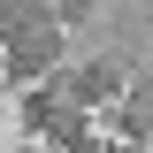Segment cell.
Listing matches in <instances>:
<instances>
[{"mask_svg": "<svg viewBox=\"0 0 153 153\" xmlns=\"http://www.w3.org/2000/svg\"><path fill=\"white\" fill-rule=\"evenodd\" d=\"M0 38H8V69H16V76H38V69L61 61V38H69V31H61L54 16H23L16 31H0Z\"/></svg>", "mask_w": 153, "mask_h": 153, "instance_id": "cell-1", "label": "cell"}, {"mask_svg": "<svg viewBox=\"0 0 153 153\" xmlns=\"http://www.w3.org/2000/svg\"><path fill=\"white\" fill-rule=\"evenodd\" d=\"M61 92H69V107H100V100H123V61H84L76 76H61Z\"/></svg>", "mask_w": 153, "mask_h": 153, "instance_id": "cell-2", "label": "cell"}, {"mask_svg": "<svg viewBox=\"0 0 153 153\" xmlns=\"http://www.w3.org/2000/svg\"><path fill=\"white\" fill-rule=\"evenodd\" d=\"M23 115H31V130H46V138H61L69 153H84V115H76V107H54V92H31Z\"/></svg>", "mask_w": 153, "mask_h": 153, "instance_id": "cell-3", "label": "cell"}]
</instances>
